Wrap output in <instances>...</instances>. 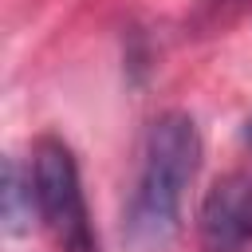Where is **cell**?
<instances>
[{
  "label": "cell",
  "instance_id": "1",
  "mask_svg": "<svg viewBox=\"0 0 252 252\" xmlns=\"http://www.w3.org/2000/svg\"><path fill=\"white\" fill-rule=\"evenodd\" d=\"M201 130L185 110H165L146 126L138 173L122 213V240L130 252H165L181 232L185 189L201 169Z\"/></svg>",
  "mask_w": 252,
  "mask_h": 252
},
{
  "label": "cell",
  "instance_id": "2",
  "mask_svg": "<svg viewBox=\"0 0 252 252\" xmlns=\"http://www.w3.org/2000/svg\"><path fill=\"white\" fill-rule=\"evenodd\" d=\"M32 197L35 224L51 236L59 252H98V232L83 193V173L71 146L55 134L35 138L32 146Z\"/></svg>",
  "mask_w": 252,
  "mask_h": 252
},
{
  "label": "cell",
  "instance_id": "3",
  "mask_svg": "<svg viewBox=\"0 0 252 252\" xmlns=\"http://www.w3.org/2000/svg\"><path fill=\"white\" fill-rule=\"evenodd\" d=\"M201 252H252V177L232 173L209 189L197 217Z\"/></svg>",
  "mask_w": 252,
  "mask_h": 252
},
{
  "label": "cell",
  "instance_id": "4",
  "mask_svg": "<svg viewBox=\"0 0 252 252\" xmlns=\"http://www.w3.org/2000/svg\"><path fill=\"white\" fill-rule=\"evenodd\" d=\"M0 217H4V232H8V236H24V232H32V220H35V197H32V165H24L20 158H8V161H4Z\"/></svg>",
  "mask_w": 252,
  "mask_h": 252
},
{
  "label": "cell",
  "instance_id": "5",
  "mask_svg": "<svg viewBox=\"0 0 252 252\" xmlns=\"http://www.w3.org/2000/svg\"><path fill=\"white\" fill-rule=\"evenodd\" d=\"M244 4H248V0H201L197 12L189 16V24H193V32H213V28L228 24Z\"/></svg>",
  "mask_w": 252,
  "mask_h": 252
},
{
  "label": "cell",
  "instance_id": "6",
  "mask_svg": "<svg viewBox=\"0 0 252 252\" xmlns=\"http://www.w3.org/2000/svg\"><path fill=\"white\" fill-rule=\"evenodd\" d=\"M240 138H244V146H252V118L244 122V130H240Z\"/></svg>",
  "mask_w": 252,
  "mask_h": 252
}]
</instances>
